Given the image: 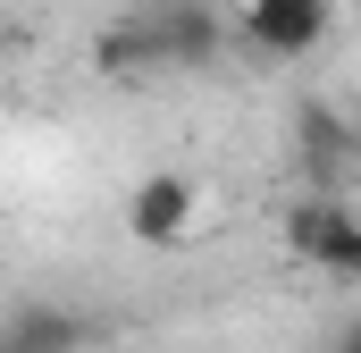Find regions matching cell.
I'll use <instances>...</instances> for the list:
<instances>
[{"label": "cell", "instance_id": "cell-1", "mask_svg": "<svg viewBox=\"0 0 361 353\" xmlns=\"http://www.w3.org/2000/svg\"><path fill=\"white\" fill-rule=\"evenodd\" d=\"M328 25H336V8L328 0H244L235 17H227V42H244L252 59H311L319 42H328Z\"/></svg>", "mask_w": 361, "mask_h": 353}, {"label": "cell", "instance_id": "cell-2", "mask_svg": "<svg viewBox=\"0 0 361 353\" xmlns=\"http://www.w3.org/2000/svg\"><path fill=\"white\" fill-rule=\"evenodd\" d=\"M286 143H294V176H302V193H345V185H353L361 135H353V118H345L336 101H294Z\"/></svg>", "mask_w": 361, "mask_h": 353}, {"label": "cell", "instance_id": "cell-3", "mask_svg": "<svg viewBox=\"0 0 361 353\" xmlns=\"http://www.w3.org/2000/svg\"><path fill=\"white\" fill-rule=\"evenodd\" d=\"M286 253L328 277H361V219L345 193H294L286 202Z\"/></svg>", "mask_w": 361, "mask_h": 353}, {"label": "cell", "instance_id": "cell-4", "mask_svg": "<svg viewBox=\"0 0 361 353\" xmlns=\"http://www.w3.org/2000/svg\"><path fill=\"white\" fill-rule=\"evenodd\" d=\"M152 42L169 68H219L227 59V8L219 0H152Z\"/></svg>", "mask_w": 361, "mask_h": 353}, {"label": "cell", "instance_id": "cell-5", "mask_svg": "<svg viewBox=\"0 0 361 353\" xmlns=\"http://www.w3.org/2000/svg\"><path fill=\"white\" fill-rule=\"evenodd\" d=\"M193 210H202L193 176L152 169L135 193H126V236H135V244H152V253H169V244H185V236H193Z\"/></svg>", "mask_w": 361, "mask_h": 353}, {"label": "cell", "instance_id": "cell-6", "mask_svg": "<svg viewBox=\"0 0 361 353\" xmlns=\"http://www.w3.org/2000/svg\"><path fill=\"white\" fill-rule=\"evenodd\" d=\"M92 320L76 303H8L0 311V353H85Z\"/></svg>", "mask_w": 361, "mask_h": 353}, {"label": "cell", "instance_id": "cell-7", "mask_svg": "<svg viewBox=\"0 0 361 353\" xmlns=\"http://www.w3.org/2000/svg\"><path fill=\"white\" fill-rule=\"evenodd\" d=\"M92 68H101L109 85H143V76H160L169 59H160V42H152V17L135 8V17L101 25V34H92Z\"/></svg>", "mask_w": 361, "mask_h": 353}, {"label": "cell", "instance_id": "cell-8", "mask_svg": "<svg viewBox=\"0 0 361 353\" xmlns=\"http://www.w3.org/2000/svg\"><path fill=\"white\" fill-rule=\"evenodd\" d=\"M328 353H361V328H336V345Z\"/></svg>", "mask_w": 361, "mask_h": 353}]
</instances>
